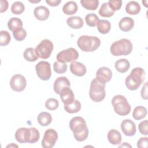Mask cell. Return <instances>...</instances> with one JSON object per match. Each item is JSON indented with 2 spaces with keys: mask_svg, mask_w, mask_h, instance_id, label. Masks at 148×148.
<instances>
[{
  "mask_svg": "<svg viewBox=\"0 0 148 148\" xmlns=\"http://www.w3.org/2000/svg\"><path fill=\"white\" fill-rule=\"evenodd\" d=\"M69 127L77 141L85 140L88 135V130L85 120L79 116L73 117L69 121Z\"/></svg>",
  "mask_w": 148,
  "mask_h": 148,
  "instance_id": "1",
  "label": "cell"
},
{
  "mask_svg": "<svg viewBox=\"0 0 148 148\" xmlns=\"http://www.w3.org/2000/svg\"><path fill=\"white\" fill-rule=\"evenodd\" d=\"M146 76L145 71L140 67H136L131 72L125 81V86L130 90H136L142 84Z\"/></svg>",
  "mask_w": 148,
  "mask_h": 148,
  "instance_id": "2",
  "label": "cell"
},
{
  "mask_svg": "<svg viewBox=\"0 0 148 148\" xmlns=\"http://www.w3.org/2000/svg\"><path fill=\"white\" fill-rule=\"evenodd\" d=\"M133 49L131 42L128 39H121L112 43L110 47V51L114 56H127L130 54Z\"/></svg>",
  "mask_w": 148,
  "mask_h": 148,
  "instance_id": "3",
  "label": "cell"
},
{
  "mask_svg": "<svg viewBox=\"0 0 148 148\" xmlns=\"http://www.w3.org/2000/svg\"><path fill=\"white\" fill-rule=\"evenodd\" d=\"M77 45L82 51L84 52H92L99 47L101 40L97 36L82 35L78 38Z\"/></svg>",
  "mask_w": 148,
  "mask_h": 148,
  "instance_id": "4",
  "label": "cell"
},
{
  "mask_svg": "<svg viewBox=\"0 0 148 148\" xmlns=\"http://www.w3.org/2000/svg\"><path fill=\"white\" fill-rule=\"evenodd\" d=\"M105 84V83L99 80L96 77L91 81L89 95L93 101L99 102L104 99L106 95Z\"/></svg>",
  "mask_w": 148,
  "mask_h": 148,
  "instance_id": "5",
  "label": "cell"
},
{
  "mask_svg": "<svg viewBox=\"0 0 148 148\" xmlns=\"http://www.w3.org/2000/svg\"><path fill=\"white\" fill-rule=\"evenodd\" d=\"M112 104L114 112L120 116L128 114L131 109V107L127 99L121 95L114 96L112 99Z\"/></svg>",
  "mask_w": 148,
  "mask_h": 148,
  "instance_id": "6",
  "label": "cell"
},
{
  "mask_svg": "<svg viewBox=\"0 0 148 148\" xmlns=\"http://www.w3.org/2000/svg\"><path fill=\"white\" fill-rule=\"evenodd\" d=\"M53 43L47 39L42 40L36 47L35 52L39 58L47 59L50 57L53 50Z\"/></svg>",
  "mask_w": 148,
  "mask_h": 148,
  "instance_id": "7",
  "label": "cell"
},
{
  "mask_svg": "<svg viewBox=\"0 0 148 148\" xmlns=\"http://www.w3.org/2000/svg\"><path fill=\"white\" fill-rule=\"evenodd\" d=\"M79 57V53L72 47L63 50L57 55V60L60 62H75Z\"/></svg>",
  "mask_w": 148,
  "mask_h": 148,
  "instance_id": "8",
  "label": "cell"
},
{
  "mask_svg": "<svg viewBox=\"0 0 148 148\" xmlns=\"http://www.w3.org/2000/svg\"><path fill=\"white\" fill-rule=\"evenodd\" d=\"M35 70L38 76L43 80H48L51 77V66L47 61L39 62L35 66Z\"/></svg>",
  "mask_w": 148,
  "mask_h": 148,
  "instance_id": "9",
  "label": "cell"
},
{
  "mask_svg": "<svg viewBox=\"0 0 148 148\" xmlns=\"http://www.w3.org/2000/svg\"><path fill=\"white\" fill-rule=\"evenodd\" d=\"M58 139V134L53 129H47L44 134L42 140V146L44 148L53 147Z\"/></svg>",
  "mask_w": 148,
  "mask_h": 148,
  "instance_id": "10",
  "label": "cell"
},
{
  "mask_svg": "<svg viewBox=\"0 0 148 148\" xmlns=\"http://www.w3.org/2000/svg\"><path fill=\"white\" fill-rule=\"evenodd\" d=\"M27 85V81L24 76L20 74L13 75L10 80V86L11 88L17 92L23 91Z\"/></svg>",
  "mask_w": 148,
  "mask_h": 148,
  "instance_id": "11",
  "label": "cell"
},
{
  "mask_svg": "<svg viewBox=\"0 0 148 148\" xmlns=\"http://www.w3.org/2000/svg\"><path fill=\"white\" fill-rule=\"evenodd\" d=\"M121 129L125 135L127 136H134L136 133V125L130 119L124 120L121 123Z\"/></svg>",
  "mask_w": 148,
  "mask_h": 148,
  "instance_id": "12",
  "label": "cell"
},
{
  "mask_svg": "<svg viewBox=\"0 0 148 148\" xmlns=\"http://www.w3.org/2000/svg\"><path fill=\"white\" fill-rule=\"evenodd\" d=\"M14 136L16 140L19 143H29L31 137L30 129L25 127L20 128L17 130Z\"/></svg>",
  "mask_w": 148,
  "mask_h": 148,
  "instance_id": "13",
  "label": "cell"
},
{
  "mask_svg": "<svg viewBox=\"0 0 148 148\" xmlns=\"http://www.w3.org/2000/svg\"><path fill=\"white\" fill-rule=\"evenodd\" d=\"M112 77V72L108 67L102 66L99 68L96 72V78L99 80L106 83L110 80Z\"/></svg>",
  "mask_w": 148,
  "mask_h": 148,
  "instance_id": "14",
  "label": "cell"
},
{
  "mask_svg": "<svg viewBox=\"0 0 148 148\" xmlns=\"http://www.w3.org/2000/svg\"><path fill=\"white\" fill-rule=\"evenodd\" d=\"M59 95L64 105L71 104L75 100L73 91L68 87L63 88Z\"/></svg>",
  "mask_w": 148,
  "mask_h": 148,
  "instance_id": "15",
  "label": "cell"
},
{
  "mask_svg": "<svg viewBox=\"0 0 148 148\" xmlns=\"http://www.w3.org/2000/svg\"><path fill=\"white\" fill-rule=\"evenodd\" d=\"M70 82L66 77L61 76L58 77L54 81L53 88L55 92L57 94H60L61 91L65 87H70Z\"/></svg>",
  "mask_w": 148,
  "mask_h": 148,
  "instance_id": "16",
  "label": "cell"
},
{
  "mask_svg": "<svg viewBox=\"0 0 148 148\" xmlns=\"http://www.w3.org/2000/svg\"><path fill=\"white\" fill-rule=\"evenodd\" d=\"M70 71L75 75L77 76H84L87 71L86 67L82 63L79 62H72L70 65Z\"/></svg>",
  "mask_w": 148,
  "mask_h": 148,
  "instance_id": "17",
  "label": "cell"
},
{
  "mask_svg": "<svg viewBox=\"0 0 148 148\" xmlns=\"http://www.w3.org/2000/svg\"><path fill=\"white\" fill-rule=\"evenodd\" d=\"M34 14L36 18L40 21H44L48 18L50 15L49 9L44 6L36 7L34 10Z\"/></svg>",
  "mask_w": 148,
  "mask_h": 148,
  "instance_id": "18",
  "label": "cell"
},
{
  "mask_svg": "<svg viewBox=\"0 0 148 148\" xmlns=\"http://www.w3.org/2000/svg\"><path fill=\"white\" fill-rule=\"evenodd\" d=\"M134 26V20L130 17H123L119 23L120 29L124 32H128L131 30Z\"/></svg>",
  "mask_w": 148,
  "mask_h": 148,
  "instance_id": "19",
  "label": "cell"
},
{
  "mask_svg": "<svg viewBox=\"0 0 148 148\" xmlns=\"http://www.w3.org/2000/svg\"><path fill=\"white\" fill-rule=\"evenodd\" d=\"M107 137L109 142L114 145L120 144L122 140L121 134L114 129H112L108 132Z\"/></svg>",
  "mask_w": 148,
  "mask_h": 148,
  "instance_id": "20",
  "label": "cell"
},
{
  "mask_svg": "<svg viewBox=\"0 0 148 148\" xmlns=\"http://www.w3.org/2000/svg\"><path fill=\"white\" fill-rule=\"evenodd\" d=\"M66 23L69 27L73 29H80L84 24L82 18L79 16H72L68 18Z\"/></svg>",
  "mask_w": 148,
  "mask_h": 148,
  "instance_id": "21",
  "label": "cell"
},
{
  "mask_svg": "<svg viewBox=\"0 0 148 148\" xmlns=\"http://www.w3.org/2000/svg\"><path fill=\"white\" fill-rule=\"evenodd\" d=\"M125 11L128 14L131 15L138 14L140 11V5L136 1H130L126 5Z\"/></svg>",
  "mask_w": 148,
  "mask_h": 148,
  "instance_id": "22",
  "label": "cell"
},
{
  "mask_svg": "<svg viewBox=\"0 0 148 148\" xmlns=\"http://www.w3.org/2000/svg\"><path fill=\"white\" fill-rule=\"evenodd\" d=\"M78 7L77 3L74 1H69L65 3L62 7L64 13L66 15H72L76 13Z\"/></svg>",
  "mask_w": 148,
  "mask_h": 148,
  "instance_id": "23",
  "label": "cell"
},
{
  "mask_svg": "<svg viewBox=\"0 0 148 148\" xmlns=\"http://www.w3.org/2000/svg\"><path fill=\"white\" fill-rule=\"evenodd\" d=\"M116 69L120 73H125L128 71L130 67V64L127 59L118 60L114 65Z\"/></svg>",
  "mask_w": 148,
  "mask_h": 148,
  "instance_id": "24",
  "label": "cell"
},
{
  "mask_svg": "<svg viewBox=\"0 0 148 148\" xmlns=\"http://www.w3.org/2000/svg\"><path fill=\"white\" fill-rule=\"evenodd\" d=\"M38 122L42 126H47L52 121V117L51 114L46 112H40L38 116Z\"/></svg>",
  "mask_w": 148,
  "mask_h": 148,
  "instance_id": "25",
  "label": "cell"
},
{
  "mask_svg": "<svg viewBox=\"0 0 148 148\" xmlns=\"http://www.w3.org/2000/svg\"><path fill=\"white\" fill-rule=\"evenodd\" d=\"M98 31L102 34H108L111 28L110 23L106 20H99L97 24Z\"/></svg>",
  "mask_w": 148,
  "mask_h": 148,
  "instance_id": "26",
  "label": "cell"
},
{
  "mask_svg": "<svg viewBox=\"0 0 148 148\" xmlns=\"http://www.w3.org/2000/svg\"><path fill=\"white\" fill-rule=\"evenodd\" d=\"M147 114V109L145 107L142 106H136L132 113V116L134 119L139 120L146 117Z\"/></svg>",
  "mask_w": 148,
  "mask_h": 148,
  "instance_id": "27",
  "label": "cell"
},
{
  "mask_svg": "<svg viewBox=\"0 0 148 148\" xmlns=\"http://www.w3.org/2000/svg\"><path fill=\"white\" fill-rule=\"evenodd\" d=\"M82 108V105L80 102L75 99L73 103L69 105H64V109L65 110L69 113H75L78 112Z\"/></svg>",
  "mask_w": 148,
  "mask_h": 148,
  "instance_id": "28",
  "label": "cell"
},
{
  "mask_svg": "<svg viewBox=\"0 0 148 148\" xmlns=\"http://www.w3.org/2000/svg\"><path fill=\"white\" fill-rule=\"evenodd\" d=\"M8 27L10 31L13 32L17 29L22 28L23 22L18 17H12L8 21Z\"/></svg>",
  "mask_w": 148,
  "mask_h": 148,
  "instance_id": "29",
  "label": "cell"
},
{
  "mask_svg": "<svg viewBox=\"0 0 148 148\" xmlns=\"http://www.w3.org/2000/svg\"><path fill=\"white\" fill-rule=\"evenodd\" d=\"M114 12L109 7L108 2L103 3L99 10V15L103 17H110L114 14Z\"/></svg>",
  "mask_w": 148,
  "mask_h": 148,
  "instance_id": "30",
  "label": "cell"
},
{
  "mask_svg": "<svg viewBox=\"0 0 148 148\" xmlns=\"http://www.w3.org/2000/svg\"><path fill=\"white\" fill-rule=\"evenodd\" d=\"M23 56L27 61L29 62H34L39 58L36 54L35 49L32 47L26 49L23 53Z\"/></svg>",
  "mask_w": 148,
  "mask_h": 148,
  "instance_id": "31",
  "label": "cell"
},
{
  "mask_svg": "<svg viewBox=\"0 0 148 148\" xmlns=\"http://www.w3.org/2000/svg\"><path fill=\"white\" fill-rule=\"evenodd\" d=\"M80 3L83 8L90 10H95L99 5L98 0H82Z\"/></svg>",
  "mask_w": 148,
  "mask_h": 148,
  "instance_id": "32",
  "label": "cell"
},
{
  "mask_svg": "<svg viewBox=\"0 0 148 148\" xmlns=\"http://www.w3.org/2000/svg\"><path fill=\"white\" fill-rule=\"evenodd\" d=\"M24 10V5L20 1H16L11 6V11L14 14H20Z\"/></svg>",
  "mask_w": 148,
  "mask_h": 148,
  "instance_id": "33",
  "label": "cell"
},
{
  "mask_svg": "<svg viewBox=\"0 0 148 148\" xmlns=\"http://www.w3.org/2000/svg\"><path fill=\"white\" fill-rule=\"evenodd\" d=\"M85 21L87 25L94 27L99 21V17L94 13H89L86 16Z\"/></svg>",
  "mask_w": 148,
  "mask_h": 148,
  "instance_id": "34",
  "label": "cell"
},
{
  "mask_svg": "<svg viewBox=\"0 0 148 148\" xmlns=\"http://www.w3.org/2000/svg\"><path fill=\"white\" fill-rule=\"evenodd\" d=\"M11 40L10 34L7 31H1L0 32V45L4 46L8 45Z\"/></svg>",
  "mask_w": 148,
  "mask_h": 148,
  "instance_id": "35",
  "label": "cell"
},
{
  "mask_svg": "<svg viewBox=\"0 0 148 148\" xmlns=\"http://www.w3.org/2000/svg\"><path fill=\"white\" fill-rule=\"evenodd\" d=\"M53 69L54 71L57 73H64L67 70V65L66 63L56 61L53 64Z\"/></svg>",
  "mask_w": 148,
  "mask_h": 148,
  "instance_id": "36",
  "label": "cell"
},
{
  "mask_svg": "<svg viewBox=\"0 0 148 148\" xmlns=\"http://www.w3.org/2000/svg\"><path fill=\"white\" fill-rule=\"evenodd\" d=\"M13 35L16 40L21 41L25 38L27 36V32L23 28H20L14 30L13 32Z\"/></svg>",
  "mask_w": 148,
  "mask_h": 148,
  "instance_id": "37",
  "label": "cell"
},
{
  "mask_svg": "<svg viewBox=\"0 0 148 148\" xmlns=\"http://www.w3.org/2000/svg\"><path fill=\"white\" fill-rule=\"evenodd\" d=\"M45 106L49 110H54L58 108L59 102L58 100L55 98H49L45 102Z\"/></svg>",
  "mask_w": 148,
  "mask_h": 148,
  "instance_id": "38",
  "label": "cell"
},
{
  "mask_svg": "<svg viewBox=\"0 0 148 148\" xmlns=\"http://www.w3.org/2000/svg\"><path fill=\"white\" fill-rule=\"evenodd\" d=\"M31 131V137L29 141V143H34L35 142H37L40 137V134L39 131L34 128V127H31L29 128Z\"/></svg>",
  "mask_w": 148,
  "mask_h": 148,
  "instance_id": "39",
  "label": "cell"
},
{
  "mask_svg": "<svg viewBox=\"0 0 148 148\" xmlns=\"http://www.w3.org/2000/svg\"><path fill=\"white\" fill-rule=\"evenodd\" d=\"M108 5L109 7L114 11L119 10L120 9L122 6V1H114V0H109L108 2Z\"/></svg>",
  "mask_w": 148,
  "mask_h": 148,
  "instance_id": "40",
  "label": "cell"
},
{
  "mask_svg": "<svg viewBox=\"0 0 148 148\" xmlns=\"http://www.w3.org/2000/svg\"><path fill=\"white\" fill-rule=\"evenodd\" d=\"M148 122L147 120H143L141 121L139 124L138 125V128L139 132L144 135H148Z\"/></svg>",
  "mask_w": 148,
  "mask_h": 148,
  "instance_id": "41",
  "label": "cell"
},
{
  "mask_svg": "<svg viewBox=\"0 0 148 148\" xmlns=\"http://www.w3.org/2000/svg\"><path fill=\"white\" fill-rule=\"evenodd\" d=\"M148 138L144 137L140 138L137 142V147L139 148H147V147Z\"/></svg>",
  "mask_w": 148,
  "mask_h": 148,
  "instance_id": "42",
  "label": "cell"
},
{
  "mask_svg": "<svg viewBox=\"0 0 148 148\" xmlns=\"http://www.w3.org/2000/svg\"><path fill=\"white\" fill-rule=\"evenodd\" d=\"M147 82H146L145 83V84L143 85V86L141 90V92H140L141 97L144 99H147Z\"/></svg>",
  "mask_w": 148,
  "mask_h": 148,
  "instance_id": "43",
  "label": "cell"
},
{
  "mask_svg": "<svg viewBox=\"0 0 148 148\" xmlns=\"http://www.w3.org/2000/svg\"><path fill=\"white\" fill-rule=\"evenodd\" d=\"M8 8V2L6 0H1V12H4L7 10Z\"/></svg>",
  "mask_w": 148,
  "mask_h": 148,
  "instance_id": "44",
  "label": "cell"
},
{
  "mask_svg": "<svg viewBox=\"0 0 148 148\" xmlns=\"http://www.w3.org/2000/svg\"><path fill=\"white\" fill-rule=\"evenodd\" d=\"M61 0H46V2L51 6H57L60 3Z\"/></svg>",
  "mask_w": 148,
  "mask_h": 148,
  "instance_id": "45",
  "label": "cell"
},
{
  "mask_svg": "<svg viewBox=\"0 0 148 148\" xmlns=\"http://www.w3.org/2000/svg\"><path fill=\"white\" fill-rule=\"evenodd\" d=\"M119 147H131V146L130 145H129L128 143H127V142H124V143H123V145H122L119 146Z\"/></svg>",
  "mask_w": 148,
  "mask_h": 148,
  "instance_id": "46",
  "label": "cell"
},
{
  "mask_svg": "<svg viewBox=\"0 0 148 148\" xmlns=\"http://www.w3.org/2000/svg\"><path fill=\"white\" fill-rule=\"evenodd\" d=\"M147 1H142V3H143V4L145 5V7H146V8L147 7Z\"/></svg>",
  "mask_w": 148,
  "mask_h": 148,
  "instance_id": "47",
  "label": "cell"
},
{
  "mask_svg": "<svg viewBox=\"0 0 148 148\" xmlns=\"http://www.w3.org/2000/svg\"><path fill=\"white\" fill-rule=\"evenodd\" d=\"M29 2H32V3H35V2H36V3H38V2H40V1H29Z\"/></svg>",
  "mask_w": 148,
  "mask_h": 148,
  "instance_id": "48",
  "label": "cell"
}]
</instances>
